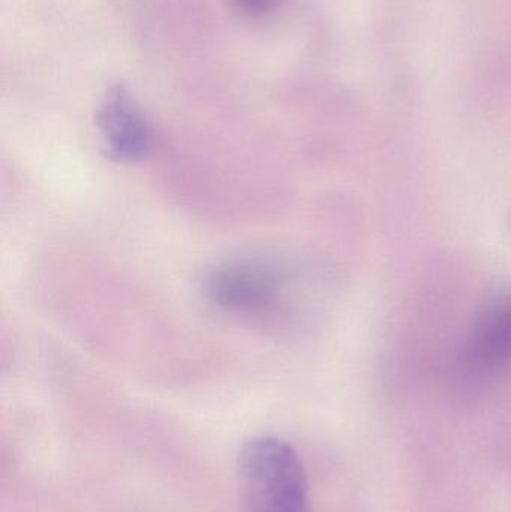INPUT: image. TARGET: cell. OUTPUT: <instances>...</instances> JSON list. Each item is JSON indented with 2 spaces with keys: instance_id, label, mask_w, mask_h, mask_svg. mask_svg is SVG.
I'll use <instances>...</instances> for the list:
<instances>
[{
  "instance_id": "cell-1",
  "label": "cell",
  "mask_w": 511,
  "mask_h": 512,
  "mask_svg": "<svg viewBox=\"0 0 511 512\" xmlns=\"http://www.w3.org/2000/svg\"><path fill=\"white\" fill-rule=\"evenodd\" d=\"M245 512H311L308 475L293 445L278 436L245 442L237 459Z\"/></svg>"
},
{
  "instance_id": "cell-2",
  "label": "cell",
  "mask_w": 511,
  "mask_h": 512,
  "mask_svg": "<svg viewBox=\"0 0 511 512\" xmlns=\"http://www.w3.org/2000/svg\"><path fill=\"white\" fill-rule=\"evenodd\" d=\"M282 282V271L275 265L242 259L213 268L204 280V294L222 309L260 310L278 298Z\"/></svg>"
},
{
  "instance_id": "cell-3",
  "label": "cell",
  "mask_w": 511,
  "mask_h": 512,
  "mask_svg": "<svg viewBox=\"0 0 511 512\" xmlns=\"http://www.w3.org/2000/svg\"><path fill=\"white\" fill-rule=\"evenodd\" d=\"M96 123L104 137L105 155L111 161H143L152 152V125L125 87L114 86L105 93L96 111Z\"/></svg>"
},
{
  "instance_id": "cell-4",
  "label": "cell",
  "mask_w": 511,
  "mask_h": 512,
  "mask_svg": "<svg viewBox=\"0 0 511 512\" xmlns=\"http://www.w3.org/2000/svg\"><path fill=\"white\" fill-rule=\"evenodd\" d=\"M465 364L476 375H497L511 366V297L479 319L465 348Z\"/></svg>"
},
{
  "instance_id": "cell-5",
  "label": "cell",
  "mask_w": 511,
  "mask_h": 512,
  "mask_svg": "<svg viewBox=\"0 0 511 512\" xmlns=\"http://www.w3.org/2000/svg\"><path fill=\"white\" fill-rule=\"evenodd\" d=\"M240 11L246 14L260 15L275 8L276 0H231Z\"/></svg>"
}]
</instances>
